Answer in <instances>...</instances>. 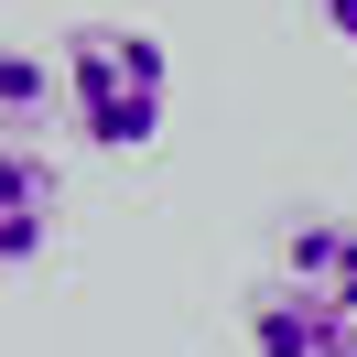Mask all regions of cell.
<instances>
[{
	"instance_id": "cell-5",
	"label": "cell",
	"mask_w": 357,
	"mask_h": 357,
	"mask_svg": "<svg viewBox=\"0 0 357 357\" xmlns=\"http://www.w3.org/2000/svg\"><path fill=\"white\" fill-rule=\"evenodd\" d=\"M0 98H11V141H33V109H44V66H33V54H11V66H0Z\"/></svg>"
},
{
	"instance_id": "cell-3",
	"label": "cell",
	"mask_w": 357,
	"mask_h": 357,
	"mask_svg": "<svg viewBox=\"0 0 357 357\" xmlns=\"http://www.w3.org/2000/svg\"><path fill=\"white\" fill-rule=\"evenodd\" d=\"M282 271H292V292H314V303H335L357 325V227L347 217H292L282 227Z\"/></svg>"
},
{
	"instance_id": "cell-1",
	"label": "cell",
	"mask_w": 357,
	"mask_h": 357,
	"mask_svg": "<svg viewBox=\"0 0 357 357\" xmlns=\"http://www.w3.org/2000/svg\"><path fill=\"white\" fill-rule=\"evenodd\" d=\"M66 109L98 152H152L174 109V54L141 22H76L66 33Z\"/></svg>"
},
{
	"instance_id": "cell-4",
	"label": "cell",
	"mask_w": 357,
	"mask_h": 357,
	"mask_svg": "<svg viewBox=\"0 0 357 357\" xmlns=\"http://www.w3.org/2000/svg\"><path fill=\"white\" fill-rule=\"evenodd\" d=\"M44 238H54V162L33 152V141H11V152H0V260L33 271Z\"/></svg>"
},
{
	"instance_id": "cell-2",
	"label": "cell",
	"mask_w": 357,
	"mask_h": 357,
	"mask_svg": "<svg viewBox=\"0 0 357 357\" xmlns=\"http://www.w3.org/2000/svg\"><path fill=\"white\" fill-rule=\"evenodd\" d=\"M249 357H357V325L314 292H260L249 303Z\"/></svg>"
},
{
	"instance_id": "cell-6",
	"label": "cell",
	"mask_w": 357,
	"mask_h": 357,
	"mask_svg": "<svg viewBox=\"0 0 357 357\" xmlns=\"http://www.w3.org/2000/svg\"><path fill=\"white\" fill-rule=\"evenodd\" d=\"M314 11H325V22H335V33L357 44V0H314Z\"/></svg>"
}]
</instances>
